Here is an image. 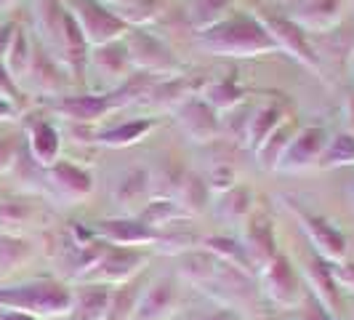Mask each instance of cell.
<instances>
[{"label": "cell", "instance_id": "1", "mask_svg": "<svg viewBox=\"0 0 354 320\" xmlns=\"http://www.w3.org/2000/svg\"><path fill=\"white\" fill-rule=\"evenodd\" d=\"M75 302L67 285L56 281H30L19 285H0V310H14L32 318H67Z\"/></svg>", "mask_w": 354, "mask_h": 320}, {"label": "cell", "instance_id": "2", "mask_svg": "<svg viewBox=\"0 0 354 320\" xmlns=\"http://www.w3.org/2000/svg\"><path fill=\"white\" fill-rule=\"evenodd\" d=\"M200 48L216 53V56H259V53L274 51L277 46L266 35L259 19H224L200 37Z\"/></svg>", "mask_w": 354, "mask_h": 320}, {"label": "cell", "instance_id": "3", "mask_svg": "<svg viewBox=\"0 0 354 320\" xmlns=\"http://www.w3.org/2000/svg\"><path fill=\"white\" fill-rule=\"evenodd\" d=\"M35 27L40 40L46 43V48L51 51V56L67 62L70 67H75V59L80 56V51L88 46L83 40L80 27L75 24V19L70 17V11L64 6H59L56 0H37L35 3Z\"/></svg>", "mask_w": 354, "mask_h": 320}, {"label": "cell", "instance_id": "4", "mask_svg": "<svg viewBox=\"0 0 354 320\" xmlns=\"http://www.w3.org/2000/svg\"><path fill=\"white\" fill-rule=\"evenodd\" d=\"M64 8L70 11V17L75 19V24L80 27L83 40L88 46H109L118 43V37L128 33L120 19L112 11H106L99 0H67Z\"/></svg>", "mask_w": 354, "mask_h": 320}, {"label": "cell", "instance_id": "5", "mask_svg": "<svg viewBox=\"0 0 354 320\" xmlns=\"http://www.w3.org/2000/svg\"><path fill=\"white\" fill-rule=\"evenodd\" d=\"M147 265V256L139 249H118L104 246L99 259L77 278L88 285H125Z\"/></svg>", "mask_w": 354, "mask_h": 320}, {"label": "cell", "instance_id": "6", "mask_svg": "<svg viewBox=\"0 0 354 320\" xmlns=\"http://www.w3.org/2000/svg\"><path fill=\"white\" fill-rule=\"evenodd\" d=\"M261 281H264V294L272 304H277L283 310H293L304 302V285L283 254H277L261 269Z\"/></svg>", "mask_w": 354, "mask_h": 320}, {"label": "cell", "instance_id": "7", "mask_svg": "<svg viewBox=\"0 0 354 320\" xmlns=\"http://www.w3.org/2000/svg\"><path fill=\"white\" fill-rule=\"evenodd\" d=\"M125 53H128V62L133 67H139L144 72H152V75H171L178 70L176 56L171 53L168 46H162L160 40H155L147 33H131L128 40L123 43Z\"/></svg>", "mask_w": 354, "mask_h": 320}, {"label": "cell", "instance_id": "8", "mask_svg": "<svg viewBox=\"0 0 354 320\" xmlns=\"http://www.w3.org/2000/svg\"><path fill=\"white\" fill-rule=\"evenodd\" d=\"M293 213H296L301 230L306 232V238L312 240V246H315L319 259H325V262H330V265H341L344 256H346V238H344L330 222H325L322 216H315V213L304 211L299 206H293Z\"/></svg>", "mask_w": 354, "mask_h": 320}, {"label": "cell", "instance_id": "9", "mask_svg": "<svg viewBox=\"0 0 354 320\" xmlns=\"http://www.w3.org/2000/svg\"><path fill=\"white\" fill-rule=\"evenodd\" d=\"M93 235L106 243V246H118V249H136V246H152V243H160L158 230H152L149 224H144L142 219H131V216H123V219H104L96 224Z\"/></svg>", "mask_w": 354, "mask_h": 320}, {"label": "cell", "instance_id": "10", "mask_svg": "<svg viewBox=\"0 0 354 320\" xmlns=\"http://www.w3.org/2000/svg\"><path fill=\"white\" fill-rule=\"evenodd\" d=\"M46 184L51 187L53 197L64 200V203H77V200H86L93 190V179L86 168H77L75 163L67 160H59L53 163L51 168H46Z\"/></svg>", "mask_w": 354, "mask_h": 320}, {"label": "cell", "instance_id": "11", "mask_svg": "<svg viewBox=\"0 0 354 320\" xmlns=\"http://www.w3.org/2000/svg\"><path fill=\"white\" fill-rule=\"evenodd\" d=\"M325 144H328V139H325V131L322 128H306L296 139H290L283 160L277 166V171L299 174V171H306V168L317 166L322 152H325Z\"/></svg>", "mask_w": 354, "mask_h": 320}, {"label": "cell", "instance_id": "12", "mask_svg": "<svg viewBox=\"0 0 354 320\" xmlns=\"http://www.w3.org/2000/svg\"><path fill=\"white\" fill-rule=\"evenodd\" d=\"M259 21H261L266 35L272 37V43L277 48L293 53L306 67H317V59H315V53H312L309 43H306V33H304L296 21H288V19H280V17H264V14L259 17Z\"/></svg>", "mask_w": 354, "mask_h": 320}, {"label": "cell", "instance_id": "13", "mask_svg": "<svg viewBox=\"0 0 354 320\" xmlns=\"http://www.w3.org/2000/svg\"><path fill=\"white\" fill-rule=\"evenodd\" d=\"M178 307V288L174 281L152 283L133 307L131 320H171Z\"/></svg>", "mask_w": 354, "mask_h": 320}, {"label": "cell", "instance_id": "14", "mask_svg": "<svg viewBox=\"0 0 354 320\" xmlns=\"http://www.w3.org/2000/svg\"><path fill=\"white\" fill-rule=\"evenodd\" d=\"M243 224H245V246H243V249L248 254L250 265L264 269V267L277 256L272 222L266 219L264 213H256V216H248Z\"/></svg>", "mask_w": 354, "mask_h": 320}, {"label": "cell", "instance_id": "15", "mask_svg": "<svg viewBox=\"0 0 354 320\" xmlns=\"http://www.w3.org/2000/svg\"><path fill=\"white\" fill-rule=\"evenodd\" d=\"M120 105L123 102L115 96H67V99L56 102L53 109L70 123H93Z\"/></svg>", "mask_w": 354, "mask_h": 320}, {"label": "cell", "instance_id": "16", "mask_svg": "<svg viewBox=\"0 0 354 320\" xmlns=\"http://www.w3.org/2000/svg\"><path fill=\"white\" fill-rule=\"evenodd\" d=\"M178 125L192 142H211L218 136V121L203 99H187L178 107Z\"/></svg>", "mask_w": 354, "mask_h": 320}, {"label": "cell", "instance_id": "17", "mask_svg": "<svg viewBox=\"0 0 354 320\" xmlns=\"http://www.w3.org/2000/svg\"><path fill=\"white\" fill-rule=\"evenodd\" d=\"M27 144H30V158L40 168H51L53 163H59L62 139H59V131L48 121H32L27 125Z\"/></svg>", "mask_w": 354, "mask_h": 320}, {"label": "cell", "instance_id": "18", "mask_svg": "<svg viewBox=\"0 0 354 320\" xmlns=\"http://www.w3.org/2000/svg\"><path fill=\"white\" fill-rule=\"evenodd\" d=\"M109 299L112 288L109 285H83L75 294L70 315L64 320H106L109 315Z\"/></svg>", "mask_w": 354, "mask_h": 320}, {"label": "cell", "instance_id": "19", "mask_svg": "<svg viewBox=\"0 0 354 320\" xmlns=\"http://www.w3.org/2000/svg\"><path fill=\"white\" fill-rule=\"evenodd\" d=\"M306 278H309V283L315 288V296H317L322 307H325V312L328 315H333L341 310V296H338V283L336 278H333V265L330 262H325V259H319L315 256L309 265H306Z\"/></svg>", "mask_w": 354, "mask_h": 320}, {"label": "cell", "instance_id": "20", "mask_svg": "<svg viewBox=\"0 0 354 320\" xmlns=\"http://www.w3.org/2000/svg\"><path fill=\"white\" fill-rule=\"evenodd\" d=\"M32 56H35V53L30 48V40H27V35L17 27L14 40H11L8 51L3 56V67H6V72L11 75V80H14L17 86L27 83V75H30V67H32Z\"/></svg>", "mask_w": 354, "mask_h": 320}, {"label": "cell", "instance_id": "21", "mask_svg": "<svg viewBox=\"0 0 354 320\" xmlns=\"http://www.w3.org/2000/svg\"><path fill=\"white\" fill-rule=\"evenodd\" d=\"M341 17V0H306L299 11L301 30H328Z\"/></svg>", "mask_w": 354, "mask_h": 320}, {"label": "cell", "instance_id": "22", "mask_svg": "<svg viewBox=\"0 0 354 320\" xmlns=\"http://www.w3.org/2000/svg\"><path fill=\"white\" fill-rule=\"evenodd\" d=\"M218 267H221V262L213 256V254H200V251H195V254H184V259H181V278L187 281V283L192 285H211V281L216 278V272H218Z\"/></svg>", "mask_w": 354, "mask_h": 320}, {"label": "cell", "instance_id": "23", "mask_svg": "<svg viewBox=\"0 0 354 320\" xmlns=\"http://www.w3.org/2000/svg\"><path fill=\"white\" fill-rule=\"evenodd\" d=\"M93 64L99 67V72L109 78L112 83L123 80L125 70H128V53H125V46L120 43H109V46H99L96 53H93Z\"/></svg>", "mask_w": 354, "mask_h": 320}, {"label": "cell", "instance_id": "24", "mask_svg": "<svg viewBox=\"0 0 354 320\" xmlns=\"http://www.w3.org/2000/svg\"><path fill=\"white\" fill-rule=\"evenodd\" d=\"M288 144H290V125H277L264 142L256 147L259 166L261 168H277L285 155V150H288Z\"/></svg>", "mask_w": 354, "mask_h": 320}, {"label": "cell", "instance_id": "25", "mask_svg": "<svg viewBox=\"0 0 354 320\" xmlns=\"http://www.w3.org/2000/svg\"><path fill=\"white\" fill-rule=\"evenodd\" d=\"M218 219H227L232 224H243L250 216V193L245 187H232L221 195V203L216 206Z\"/></svg>", "mask_w": 354, "mask_h": 320}, {"label": "cell", "instance_id": "26", "mask_svg": "<svg viewBox=\"0 0 354 320\" xmlns=\"http://www.w3.org/2000/svg\"><path fill=\"white\" fill-rule=\"evenodd\" d=\"M205 249L208 254H213L218 262H224V265L234 267V269H240V272H250V259L245 249L240 246V243H234V240H227V238H208L205 240Z\"/></svg>", "mask_w": 354, "mask_h": 320}, {"label": "cell", "instance_id": "27", "mask_svg": "<svg viewBox=\"0 0 354 320\" xmlns=\"http://www.w3.org/2000/svg\"><path fill=\"white\" fill-rule=\"evenodd\" d=\"M149 131H152V121H131V123H123L112 131L99 134L96 142L104 144V147H131L139 139H144Z\"/></svg>", "mask_w": 354, "mask_h": 320}, {"label": "cell", "instance_id": "28", "mask_svg": "<svg viewBox=\"0 0 354 320\" xmlns=\"http://www.w3.org/2000/svg\"><path fill=\"white\" fill-rule=\"evenodd\" d=\"M162 11V0H123L118 3V14L115 17L128 24H149L155 21Z\"/></svg>", "mask_w": 354, "mask_h": 320}, {"label": "cell", "instance_id": "29", "mask_svg": "<svg viewBox=\"0 0 354 320\" xmlns=\"http://www.w3.org/2000/svg\"><path fill=\"white\" fill-rule=\"evenodd\" d=\"M277 125H283L280 112L274 107H261L253 118H248V123H245V144H250L256 150Z\"/></svg>", "mask_w": 354, "mask_h": 320}, {"label": "cell", "instance_id": "30", "mask_svg": "<svg viewBox=\"0 0 354 320\" xmlns=\"http://www.w3.org/2000/svg\"><path fill=\"white\" fill-rule=\"evenodd\" d=\"M27 80L40 94H56L59 91V70H56V64H53L48 53H35L32 56V67H30Z\"/></svg>", "mask_w": 354, "mask_h": 320}, {"label": "cell", "instance_id": "31", "mask_svg": "<svg viewBox=\"0 0 354 320\" xmlns=\"http://www.w3.org/2000/svg\"><path fill=\"white\" fill-rule=\"evenodd\" d=\"M30 243L21 238H11V235H0V278L14 272L30 259Z\"/></svg>", "mask_w": 354, "mask_h": 320}, {"label": "cell", "instance_id": "32", "mask_svg": "<svg viewBox=\"0 0 354 320\" xmlns=\"http://www.w3.org/2000/svg\"><path fill=\"white\" fill-rule=\"evenodd\" d=\"M227 3L230 0H195L192 3V11H189V17H192V24H195L197 30H211L216 24H221L224 21V11H227Z\"/></svg>", "mask_w": 354, "mask_h": 320}, {"label": "cell", "instance_id": "33", "mask_svg": "<svg viewBox=\"0 0 354 320\" xmlns=\"http://www.w3.org/2000/svg\"><path fill=\"white\" fill-rule=\"evenodd\" d=\"M139 296H142V291L136 288V283L118 285L112 291V299H109V315H106V320H131Z\"/></svg>", "mask_w": 354, "mask_h": 320}, {"label": "cell", "instance_id": "34", "mask_svg": "<svg viewBox=\"0 0 354 320\" xmlns=\"http://www.w3.org/2000/svg\"><path fill=\"white\" fill-rule=\"evenodd\" d=\"M322 168H338V166H354V136L341 134L330 144H325V152L319 158Z\"/></svg>", "mask_w": 354, "mask_h": 320}, {"label": "cell", "instance_id": "35", "mask_svg": "<svg viewBox=\"0 0 354 320\" xmlns=\"http://www.w3.org/2000/svg\"><path fill=\"white\" fill-rule=\"evenodd\" d=\"M30 206L17 203V200H8V203H0V235H11L19 238V232L27 227L30 222Z\"/></svg>", "mask_w": 354, "mask_h": 320}, {"label": "cell", "instance_id": "36", "mask_svg": "<svg viewBox=\"0 0 354 320\" xmlns=\"http://www.w3.org/2000/svg\"><path fill=\"white\" fill-rule=\"evenodd\" d=\"M181 216H187V213L181 211V206H178L176 200H152V203H147V208L139 213V219H142L144 224H149L152 230H158L160 224H168V222H174V219H181Z\"/></svg>", "mask_w": 354, "mask_h": 320}, {"label": "cell", "instance_id": "37", "mask_svg": "<svg viewBox=\"0 0 354 320\" xmlns=\"http://www.w3.org/2000/svg\"><path fill=\"white\" fill-rule=\"evenodd\" d=\"M205 99H208V107H216V109H232V107H237L243 102V91L237 89L234 83H227V80H221V83H211L208 89H205Z\"/></svg>", "mask_w": 354, "mask_h": 320}, {"label": "cell", "instance_id": "38", "mask_svg": "<svg viewBox=\"0 0 354 320\" xmlns=\"http://www.w3.org/2000/svg\"><path fill=\"white\" fill-rule=\"evenodd\" d=\"M178 193H181V211L184 213H197L203 211V206H205V184L200 181L197 177H187L181 179V187H178Z\"/></svg>", "mask_w": 354, "mask_h": 320}, {"label": "cell", "instance_id": "39", "mask_svg": "<svg viewBox=\"0 0 354 320\" xmlns=\"http://www.w3.org/2000/svg\"><path fill=\"white\" fill-rule=\"evenodd\" d=\"M147 187H149V177H147L144 171H131V174L120 181V187H118L115 197H118L123 206H133V203H139V200L144 197Z\"/></svg>", "mask_w": 354, "mask_h": 320}, {"label": "cell", "instance_id": "40", "mask_svg": "<svg viewBox=\"0 0 354 320\" xmlns=\"http://www.w3.org/2000/svg\"><path fill=\"white\" fill-rule=\"evenodd\" d=\"M17 158H19V142L14 136H3L0 134V174L11 171L17 166Z\"/></svg>", "mask_w": 354, "mask_h": 320}, {"label": "cell", "instance_id": "41", "mask_svg": "<svg viewBox=\"0 0 354 320\" xmlns=\"http://www.w3.org/2000/svg\"><path fill=\"white\" fill-rule=\"evenodd\" d=\"M0 99L3 102H8V105H19V99H21V91H19V86L11 80V75L6 72V67H3V62H0Z\"/></svg>", "mask_w": 354, "mask_h": 320}, {"label": "cell", "instance_id": "42", "mask_svg": "<svg viewBox=\"0 0 354 320\" xmlns=\"http://www.w3.org/2000/svg\"><path fill=\"white\" fill-rule=\"evenodd\" d=\"M208 181H211V187L221 190V193H227V190L234 187V171L227 168V166H216V168L211 171V177H208Z\"/></svg>", "mask_w": 354, "mask_h": 320}, {"label": "cell", "instance_id": "43", "mask_svg": "<svg viewBox=\"0 0 354 320\" xmlns=\"http://www.w3.org/2000/svg\"><path fill=\"white\" fill-rule=\"evenodd\" d=\"M184 320H243L240 310H232V307H221V310H213V312H195Z\"/></svg>", "mask_w": 354, "mask_h": 320}, {"label": "cell", "instance_id": "44", "mask_svg": "<svg viewBox=\"0 0 354 320\" xmlns=\"http://www.w3.org/2000/svg\"><path fill=\"white\" fill-rule=\"evenodd\" d=\"M333 278H336L338 285L344 288H352L354 291V265H333Z\"/></svg>", "mask_w": 354, "mask_h": 320}, {"label": "cell", "instance_id": "45", "mask_svg": "<svg viewBox=\"0 0 354 320\" xmlns=\"http://www.w3.org/2000/svg\"><path fill=\"white\" fill-rule=\"evenodd\" d=\"M14 33H17L14 24H3V27H0V62H3V56H6V51H8L11 40H14Z\"/></svg>", "mask_w": 354, "mask_h": 320}, {"label": "cell", "instance_id": "46", "mask_svg": "<svg viewBox=\"0 0 354 320\" xmlns=\"http://www.w3.org/2000/svg\"><path fill=\"white\" fill-rule=\"evenodd\" d=\"M14 118H17V107L0 99V121H14Z\"/></svg>", "mask_w": 354, "mask_h": 320}, {"label": "cell", "instance_id": "47", "mask_svg": "<svg viewBox=\"0 0 354 320\" xmlns=\"http://www.w3.org/2000/svg\"><path fill=\"white\" fill-rule=\"evenodd\" d=\"M0 320H37V318L24 315V312H14V310H0Z\"/></svg>", "mask_w": 354, "mask_h": 320}, {"label": "cell", "instance_id": "48", "mask_svg": "<svg viewBox=\"0 0 354 320\" xmlns=\"http://www.w3.org/2000/svg\"><path fill=\"white\" fill-rule=\"evenodd\" d=\"M346 112H349V125H352V136H354V96L346 99Z\"/></svg>", "mask_w": 354, "mask_h": 320}, {"label": "cell", "instance_id": "49", "mask_svg": "<svg viewBox=\"0 0 354 320\" xmlns=\"http://www.w3.org/2000/svg\"><path fill=\"white\" fill-rule=\"evenodd\" d=\"M17 0H0V11H6V8H11Z\"/></svg>", "mask_w": 354, "mask_h": 320}, {"label": "cell", "instance_id": "50", "mask_svg": "<svg viewBox=\"0 0 354 320\" xmlns=\"http://www.w3.org/2000/svg\"><path fill=\"white\" fill-rule=\"evenodd\" d=\"M115 3H123V0H115Z\"/></svg>", "mask_w": 354, "mask_h": 320}]
</instances>
